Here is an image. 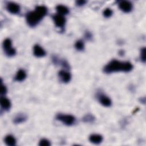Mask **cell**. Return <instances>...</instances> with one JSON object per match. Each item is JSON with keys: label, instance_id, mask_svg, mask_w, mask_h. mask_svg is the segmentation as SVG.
Instances as JSON below:
<instances>
[{"label": "cell", "instance_id": "obj_1", "mask_svg": "<svg viewBox=\"0 0 146 146\" xmlns=\"http://www.w3.org/2000/svg\"><path fill=\"white\" fill-rule=\"evenodd\" d=\"M47 13V9L46 6L43 5L37 6L34 11H30L26 14V22L30 27H34L39 23Z\"/></svg>", "mask_w": 146, "mask_h": 146}, {"label": "cell", "instance_id": "obj_2", "mask_svg": "<svg viewBox=\"0 0 146 146\" xmlns=\"http://www.w3.org/2000/svg\"><path fill=\"white\" fill-rule=\"evenodd\" d=\"M133 68V66L129 62H121L116 59L111 60L103 68V71L107 74L123 71L129 72Z\"/></svg>", "mask_w": 146, "mask_h": 146}, {"label": "cell", "instance_id": "obj_3", "mask_svg": "<svg viewBox=\"0 0 146 146\" xmlns=\"http://www.w3.org/2000/svg\"><path fill=\"white\" fill-rule=\"evenodd\" d=\"M56 119L62 122L64 124L68 126L73 125L75 122V117L71 115L58 113L56 116Z\"/></svg>", "mask_w": 146, "mask_h": 146}, {"label": "cell", "instance_id": "obj_4", "mask_svg": "<svg viewBox=\"0 0 146 146\" xmlns=\"http://www.w3.org/2000/svg\"><path fill=\"white\" fill-rule=\"evenodd\" d=\"M3 48L6 55L8 56H13L16 54V50L12 47L11 40L9 38L4 40L3 42Z\"/></svg>", "mask_w": 146, "mask_h": 146}, {"label": "cell", "instance_id": "obj_5", "mask_svg": "<svg viewBox=\"0 0 146 146\" xmlns=\"http://www.w3.org/2000/svg\"><path fill=\"white\" fill-rule=\"evenodd\" d=\"M96 98L99 103L105 107H110L112 104L111 99L102 92L99 91L97 92Z\"/></svg>", "mask_w": 146, "mask_h": 146}, {"label": "cell", "instance_id": "obj_6", "mask_svg": "<svg viewBox=\"0 0 146 146\" xmlns=\"http://www.w3.org/2000/svg\"><path fill=\"white\" fill-rule=\"evenodd\" d=\"M52 18L56 26L60 28L64 27L66 23V19L63 15H60L59 14H55L52 15Z\"/></svg>", "mask_w": 146, "mask_h": 146}, {"label": "cell", "instance_id": "obj_7", "mask_svg": "<svg viewBox=\"0 0 146 146\" xmlns=\"http://www.w3.org/2000/svg\"><path fill=\"white\" fill-rule=\"evenodd\" d=\"M6 9L11 14H16L20 11V6L15 2H8L6 4Z\"/></svg>", "mask_w": 146, "mask_h": 146}, {"label": "cell", "instance_id": "obj_8", "mask_svg": "<svg viewBox=\"0 0 146 146\" xmlns=\"http://www.w3.org/2000/svg\"><path fill=\"white\" fill-rule=\"evenodd\" d=\"M119 7L124 13H129L132 9V5L129 1H122L119 3Z\"/></svg>", "mask_w": 146, "mask_h": 146}, {"label": "cell", "instance_id": "obj_9", "mask_svg": "<svg viewBox=\"0 0 146 146\" xmlns=\"http://www.w3.org/2000/svg\"><path fill=\"white\" fill-rule=\"evenodd\" d=\"M58 76L60 80L63 83L69 82L71 78V76L70 72L66 71V70H60L58 72Z\"/></svg>", "mask_w": 146, "mask_h": 146}, {"label": "cell", "instance_id": "obj_10", "mask_svg": "<svg viewBox=\"0 0 146 146\" xmlns=\"http://www.w3.org/2000/svg\"><path fill=\"white\" fill-rule=\"evenodd\" d=\"M33 53L35 56L39 57V58L44 56L46 54L44 50L38 44H35L34 46Z\"/></svg>", "mask_w": 146, "mask_h": 146}, {"label": "cell", "instance_id": "obj_11", "mask_svg": "<svg viewBox=\"0 0 146 146\" xmlns=\"http://www.w3.org/2000/svg\"><path fill=\"white\" fill-rule=\"evenodd\" d=\"M89 140L91 143L95 144H100L103 140V137L99 134H92L90 136Z\"/></svg>", "mask_w": 146, "mask_h": 146}, {"label": "cell", "instance_id": "obj_12", "mask_svg": "<svg viewBox=\"0 0 146 146\" xmlns=\"http://www.w3.org/2000/svg\"><path fill=\"white\" fill-rule=\"evenodd\" d=\"M0 101H1V106L3 110L7 111L10 108L11 103L10 100L4 96H2L1 98Z\"/></svg>", "mask_w": 146, "mask_h": 146}, {"label": "cell", "instance_id": "obj_13", "mask_svg": "<svg viewBox=\"0 0 146 146\" xmlns=\"http://www.w3.org/2000/svg\"><path fill=\"white\" fill-rule=\"evenodd\" d=\"M26 77V72L25 71V70L21 69L17 71L14 77V80L17 82H21L25 80Z\"/></svg>", "mask_w": 146, "mask_h": 146}, {"label": "cell", "instance_id": "obj_14", "mask_svg": "<svg viewBox=\"0 0 146 146\" xmlns=\"http://www.w3.org/2000/svg\"><path fill=\"white\" fill-rule=\"evenodd\" d=\"M27 119V116L23 114V113H19L17 115L14 119H13V122L15 124H19L21 123L25 122Z\"/></svg>", "mask_w": 146, "mask_h": 146}, {"label": "cell", "instance_id": "obj_15", "mask_svg": "<svg viewBox=\"0 0 146 146\" xmlns=\"http://www.w3.org/2000/svg\"><path fill=\"white\" fill-rule=\"evenodd\" d=\"M56 10L58 13L62 15L67 14L69 12L68 9L66 6L62 5H57L56 7Z\"/></svg>", "mask_w": 146, "mask_h": 146}, {"label": "cell", "instance_id": "obj_16", "mask_svg": "<svg viewBox=\"0 0 146 146\" xmlns=\"http://www.w3.org/2000/svg\"><path fill=\"white\" fill-rule=\"evenodd\" d=\"M5 143L9 146H14L16 144V140L12 135H7L5 139Z\"/></svg>", "mask_w": 146, "mask_h": 146}, {"label": "cell", "instance_id": "obj_17", "mask_svg": "<svg viewBox=\"0 0 146 146\" xmlns=\"http://www.w3.org/2000/svg\"><path fill=\"white\" fill-rule=\"evenodd\" d=\"M95 120V117L90 113L86 114L82 118V120L84 123H93Z\"/></svg>", "mask_w": 146, "mask_h": 146}, {"label": "cell", "instance_id": "obj_18", "mask_svg": "<svg viewBox=\"0 0 146 146\" xmlns=\"http://www.w3.org/2000/svg\"><path fill=\"white\" fill-rule=\"evenodd\" d=\"M75 47L76 50H79V51H82L84 49V43L82 40H78L76 42L75 44Z\"/></svg>", "mask_w": 146, "mask_h": 146}, {"label": "cell", "instance_id": "obj_19", "mask_svg": "<svg viewBox=\"0 0 146 146\" xmlns=\"http://www.w3.org/2000/svg\"><path fill=\"white\" fill-rule=\"evenodd\" d=\"M103 14L104 17H105L106 18H109L112 15V11L111 9L107 8L104 10V11L103 12Z\"/></svg>", "mask_w": 146, "mask_h": 146}, {"label": "cell", "instance_id": "obj_20", "mask_svg": "<svg viewBox=\"0 0 146 146\" xmlns=\"http://www.w3.org/2000/svg\"><path fill=\"white\" fill-rule=\"evenodd\" d=\"M50 144V142L46 139H41L39 143V145L40 146H48Z\"/></svg>", "mask_w": 146, "mask_h": 146}, {"label": "cell", "instance_id": "obj_21", "mask_svg": "<svg viewBox=\"0 0 146 146\" xmlns=\"http://www.w3.org/2000/svg\"><path fill=\"white\" fill-rule=\"evenodd\" d=\"M140 59L143 62H145V48L143 47L141 49L140 52Z\"/></svg>", "mask_w": 146, "mask_h": 146}, {"label": "cell", "instance_id": "obj_22", "mask_svg": "<svg viewBox=\"0 0 146 146\" xmlns=\"http://www.w3.org/2000/svg\"><path fill=\"white\" fill-rule=\"evenodd\" d=\"M63 68H66V69H69L70 68V65L68 63V62L65 60H60L59 61V63Z\"/></svg>", "mask_w": 146, "mask_h": 146}, {"label": "cell", "instance_id": "obj_23", "mask_svg": "<svg viewBox=\"0 0 146 146\" xmlns=\"http://www.w3.org/2000/svg\"><path fill=\"white\" fill-rule=\"evenodd\" d=\"M84 36H85V38L87 40H91L92 38V34L89 32V31H86L85 33V34H84Z\"/></svg>", "mask_w": 146, "mask_h": 146}, {"label": "cell", "instance_id": "obj_24", "mask_svg": "<svg viewBox=\"0 0 146 146\" xmlns=\"http://www.w3.org/2000/svg\"><path fill=\"white\" fill-rule=\"evenodd\" d=\"M7 92V89L5 85H3L2 83L1 84V95H5L6 93Z\"/></svg>", "mask_w": 146, "mask_h": 146}, {"label": "cell", "instance_id": "obj_25", "mask_svg": "<svg viewBox=\"0 0 146 146\" xmlns=\"http://www.w3.org/2000/svg\"><path fill=\"white\" fill-rule=\"evenodd\" d=\"M86 1L83 0H80V1H76V5L78 6H83L86 3Z\"/></svg>", "mask_w": 146, "mask_h": 146}]
</instances>
